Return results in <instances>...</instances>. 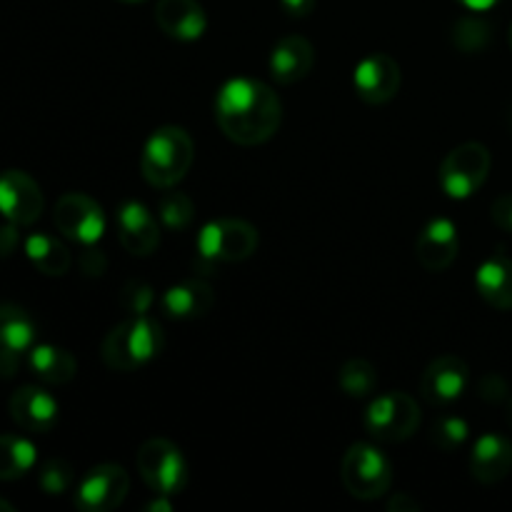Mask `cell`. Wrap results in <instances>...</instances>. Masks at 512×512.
<instances>
[{
  "label": "cell",
  "instance_id": "cell-1",
  "mask_svg": "<svg viewBox=\"0 0 512 512\" xmlns=\"http://www.w3.org/2000/svg\"><path fill=\"white\" fill-rule=\"evenodd\" d=\"M215 120L225 138L238 145H260L273 138L283 120V105L260 80L233 78L218 90Z\"/></svg>",
  "mask_w": 512,
  "mask_h": 512
},
{
  "label": "cell",
  "instance_id": "cell-2",
  "mask_svg": "<svg viewBox=\"0 0 512 512\" xmlns=\"http://www.w3.org/2000/svg\"><path fill=\"white\" fill-rule=\"evenodd\" d=\"M163 350V328L158 320L148 315H130L128 320L115 325L103 340V360L110 370L130 373L150 360L158 358Z\"/></svg>",
  "mask_w": 512,
  "mask_h": 512
},
{
  "label": "cell",
  "instance_id": "cell-3",
  "mask_svg": "<svg viewBox=\"0 0 512 512\" xmlns=\"http://www.w3.org/2000/svg\"><path fill=\"white\" fill-rule=\"evenodd\" d=\"M195 158L193 138L178 125L158 128L140 155V173L155 188H173L188 175Z\"/></svg>",
  "mask_w": 512,
  "mask_h": 512
},
{
  "label": "cell",
  "instance_id": "cell-4",
  "mask_svg": "<svg viewBox=\"0 0 512 512\" xmlns=\"http://www.w3.org/2000/svg\"><path fill=\"white\" fill-rule=\"evenodd\" d=\"M345 490L358 500H378L393 483V465L383 450L368 443L350 445L340 465Z\"/></svg>",
  "mask_w": 512,
  "mask_h": 512
},
{
  "label": "cell",
  "instance_id": "cell-5",
  "mask_svg": "<svg viewBox=\"0 0 512 512\" xmlns=\"http://www.w3.org/2000/svg\"><path fill=\"white\" fill-rule=\"evenodd\" d=\"M135 463H138V473L143 483L155 495L173 498V495L183 493V488L188 485V463H185L178 445H173L170 440H145L140 445L138 455H135Z\"/></svg>",
  "mask_w": 512,
  "mask_h": 512
},
{
  "label": "cell",
  "instance_id": "cell-6",
  "mask_svg": "<svg viewBox=\"0 0 512 512\" xmlns=\"http://www.w3.org/2000/svg\"><path fill=\"white\" fill-rule=\"evenodd\" d=\"M490 150L483 143H463L445 155L438 170L440 188L448 198L465 200L478 193L490 175Z\"/></svg>",
  "mask_w": 512,
  "mask_h": 512
},
{
  "label": "cell",
  "instance_id": "cell-7",
  "mask_svg": "<svg viewBox=\"0 0 512 512\" xmlns=\"http://www.w3.org/2000/svg\"><path fill=\"white\" fill-rule=\"evenodd\" d=\"M363 423L370 438L380 440V443H403V440L413 438L420 425L418 403L400 390L383 393L368 405Z\"/></svg>",
  "mask_w": 512,
  "mask_h": 512
},
{
  "label": "cell",
  "instance_id": "cell-8",
  "mask_svg": "<svg viewBox=\"0 0 512 512\" xmlns=\"http://www.w3.org/2000/svg\"><path fill=\"white\" fill-rule=\"evenodd\" d=\"M258 230L245 220H210L198 233V253L210 263H240L258 250Z\"/></svg>",
  "mask_w": 512,
  "mask_h": 512
},
{
  "label": "cell",
  "instance_id": "cell-9",
  "mask_svg": "<svg viewBox=\"0 0 512 512\" xmlns=\"http://www.w3.org/2000/svg\"><path fill=\"white\" fill-rule=\"evenodd\" d=\"M130 490V475L120 465H98L88 470L75 490V508L83 512H110L123 505Z\"/></svg>",
  "mask_w": 512,
  "mask_h": 512
},
{
  "label": "cell",
  "instance_id": "cell-10",
  "mask_svg": "<svg viewBox=\"0 0 512 512\" xmlns=\"http://www.w3.org/2000/svg\"><path fill=\"white\" fill-rule=\"evenodd\" d=\"M53 220L65 238L80 245H95L105 233L103 208L85 193H65L55 203Z\"/></svg>",
  "mask_w": 512,
  "mask_h": 512
},
{
  "label": "cell",
  "instance_id": "cell-11",
  "mask_svg": "<svg viewBox=\"0 0 512 512\" xmlns=\"http://www.w3.org/2000/svg\"><path fill=\"white\" fill-rule=\"evenodd\" d=\"M45 200L40 185L23 170L0 173V213L13 225H33L43 215Z\"/></svg>",
  "mask_w": 512,
  "mask_h": 512
},
{
  "label": "cell",
  "instance_id": "cell-12",
  "mask_svg": "<svg viewBox=\"0 0 512 512\" xmlns=\"http://www.w3.org/2000/svg\"><path fill=\"white\" fill-rule=\"evenodd\" d=\"M468 385V363L463 358H458V355H443V358L433 360L425 368L423 378H420V395H423L425 403L435 405V408H445V405L463 398Z\"/></svg>",
  "mask_w": 512,
  "mask_h": 512
},
{
  "label": "cell",
  "instance_id": "cell-13",
  "mask_svg": "<svg viewBox=\"0 0 512 512\" xmlns=\"http://www.w3.org/2000/svg\"><path fill=\"white\" fill-rule=\"evenodd\" d=\"M355 93L363 103L383 105L400 90V65L390 55L373 53L358 63L353 73Z\"/></svg>",
  "mask_w": 512,
  "mask_h": 512
},
{
  "label": "cell",
  "instance_id": "cell-14",
  "mask_svg": "<svg viewBox=\"0 0 512 512\" xmlns=\"http://www.w3.org/2000/svg\"><path fill=\"white\" fill-rule=\"evenodd\" d=\"M35 343V323L23 308L0 305V375H13L20 358L30 353Z\"/></svg>",
  "mask_w": 512,
  "mask_h": 512
},
{
  "label": "cell",
  "instance_id": "cell-15",
  "mask_svg": "<svg viewBox=\"0 0 512 512\" xmlns=\"http://www.w3.org/2000/svg\"><path fill=\"white\" fill-rule=\"evenodd\" d=\"M8 410L10 418L25 433H50L58 425L60 415L58 400L50 393H45L43 388H35V385H25V388L15 390L10 395Z\"/></svg>",
  "mask_w": 512,
  "mask_h": 512
},
{
  "label": "cell",
  "instance_id": "cell-16",
  "mask_svg": "<svg viewBox=\"0 0 512 512\" xmlns=\"http://www.w3.org/2000/svg\"><path fill=\"white\" fill-rule=\"evenodd\" d=\"M115 223H118L120 243L128 253L145 258V255L155 253V248L160 245L158 220L138 200H125L118 208Z\"/></svg>",
  "mask_w": 512,
  "mask_h": 512
},
{
  "label": "cell",
  "instance_id": "cell-17",
  "mask_svg": "<svg viewBox=\"0 0 512 512\" xmlns=\"http://www.w3.org/2000/svg\"><path fill=\"white\" fill-rule=\"evenodd\" d=\"M460 250V238L458 228H455L453 220L448 218H435L430 220L423 228V233L418 235V243H415V255H418V263L423 265L430 273H438L453 265V260L458 258Z\"/></svg>",
  "mask_w": 512,
  "mask_h": 512
},
{
  "label": "cell",
  "instance_id": "cell-18",
  "mask_svg": "<svg viewBox=\"0 0 512 512\" xmlns=\"http://www.w3.org/2000/svg\"><path fill=\"white\" fill-rule=\"evenodd\" d=\"M155 23L168 38L180 43L198 40L208 28V18L198 0H158Z\"/></svg>",
  "mask_w": 512,
  "mask_h": 512
},
{
  "label": "cell",
  "instance_id": "cell-19",
  "mask_svg": "<svg viewBox=\"0 0 512 512\" xmlns=\"http://www.w3.org/2000/svg\"><path fill=\"white\" fill-rule=\"evenodd\" d=\"M512 470V443L503 435L485 433L478 438L470 453V473L478 483L495 485L505 480Z\"/></svg>",
  "mask_w": 512,
  "mask_h": 512
},
{
  "label": "cell",
  "instance_id": "cell-20",
  "mask_svg": "<svg viewBox=\"0 0 512 512\" xmlns=\"http://www.w3.org/2000/svg\"><path fill=\"white\" fill-rule=\"evenodd\" d=\"M315 65V50L303 35H288L270 53V75L280 85H293L308 78Z\"/></svg>",
  "mask_w": 512,
  "mask_h": 512
},
{
  "label": "cell",
  "instance_id": "cell-21",
  "mask_svg": "<svg viewBox=\"0 0 512 512\" xmlns=\"http://www.w3.org/2000/svg\"><path fill=\"white\" fill-rule=\"evenodd\" d=\"M215 303L213 288L205 280H185V283L173 285L160 298V308L168 318L175 320H193L203 318Z\"/></svg>",
  "mask_w": 512,
  "mask_h": 512
},
{
  "label": "cell",
  "instance_id": "cell-22",
  "mask_svg": "<svg viewBox=\"0 0 512 512\" xmlns=\"http://www.w3.org/2000/svg\"><path fill=\"white\" fill-rule=\"evenodd\" d=\"M475 288L480 298L498 310H512V260L505 253H495L475 273Z\"/></svg>",
  "mask_w": 512,
  "mask_h": 512
},
{
  "label": "cell",
  "instance_id": "cell-23",
  "mask_svg": "<svg viewBox=\"0 0 512 512\" xmlns=\"http://www.w3.org/2000/svg\"><path fill=\"white\" fill-rule=\"evenodd\" d=\"M28 368L35 378L48 385H65L78 373L73 353L58 345H33L28 353Z\"/></svg>",
  "mask_w": 512,
  "mask_h": 512
},
{
  "label": "cell",
  "instance_id": "cell-24",
  "mask_svg": "<svg viewBox=\"0 0 512 512\" xmlns=\"http://www.w3.org/2000/svg\"><path fill=\"white\" fill-rule=\"evenodd\" d=\"M25 255L30 258V263L40 270L43 275H50V278H60L70 270V258L68 248H65L60 240H55L53 235L45 233H33L28 240H25Z\"/></svg>",
  "mask_w": 512,
  "mask_h": 512
},
{
  "label": "cell",
  "instance_id": "cell-25",
  "mask_svg": "<svg viewBox=\"0 0 512 512\" xmlns=\"http://www.w3.org/2000/svg\"><path fill=\"white\" fill-rule=\"evenodd\" d=\"M38 460L35 445L20 435H0V480H18Z\"/></svg>",
  "mask_w": 512,
  "mask_h": 512
},
{
  "label": "cell",
  "instance_id": "cell-26",
  "mask_svg": "<svg viewBox=\"0 0 512 512\" xmlns=\"http://www.w3.org/2000/svg\"><path fill=\"white\" fill-rule=\"evenodd\" d=\"M338 385L350 398H368L378 388V370L363 358H353L340 368Z\"/></svg>",
  "mask_w": 512,
  "mask_h": 512
},
{
  "label": "cell",
  "instance_id": "cell-27",
  "mask_svg": "<svg viewBox=\"0 0 512 512\" xmlns=\"http://www.w3.org/2000/svg\"><path fill=\"white\" fill-rule=\"evenodd\" d=\"M490 35H493V28L485 23L483 18H460L453 28V43L458 45L463 53H480L485 45L490 43Z\"/></svg>",
  "mask_w": 512,
  "mask_h": 512
},
{
  "label": "cell",
  "instance_id": "cell-28",
  "mask_svg": "<svg viewBox=\"0 0 512 512\" xmlns=\"http://www.w3.org/2000/svg\"><path fill=\"white\" fill-rule=\"evenodd\" d=\"M158 218L163 220L165 228L183 230L193 223L195 208L185 193H163L158 200Z\"/></svg>",
  "mask_w": 512,
  "mask_h": 512
},
{
  "label": "cell",
  "instance_id": "cell-29",
  "mask_svg": "<svg viewBox=\"0 0 512 512\" xmlns=\"http://www.w3.org/2000/svg\"><path fill=\"white\" fill-rule=\"evenodd\" d=\"M468 435H470V425L465 423L463 418L450 415V418H440L438 423H435L433 443L438 445L443 453H455V450L463 448Z\"/></svg>",
  "mask_w": 512,
  "mask_h": 512
},
{
  "label": "cell",
  "instance_id": "cell-30",
  "mask_svg": "<svg viewBox=\"0 0 512 512\" xmlns=\"http://www.w3.org/2000/svg\"><path fill=\"white\" fill-rule=\"evenodd\" d=\"M73 480H75L73 468H70V465L60 458L48 460V463L40 468V475H38V485L43 488V493H48V495L68 493L70 485H73Z\"/></svg>",
  "mask_w": 512,
  "mask_h": 512
},
{
  "label": "cell",
  "instance_id": "cell-31",
  "mask_svg": "<svg viewBox=\"0 0 512 512\" xmlns=\"http://www.w3.org/2000/svg\"><path fill=\"white\" fill-rule=\"evenodd\" d=\"M123 305L133 315L148 313V308L153 305V290L143 283H130L123 293Z\"/></svg>",
  "mask_w": 512,
  "mask_h": 512
},
{
  "label": "cell",
  "instance_id": "cell-32",
  "mask_svg": "<svg viewBox=\"0 0 512 512\" xmlns=\"http://www.w3.org/2000/svg\"><path fill=\"white\" fill-rule=\"evenodd\" d=\"M508 393V383L498 373H488L480 380V398L488 400V403H503V400H508Z\"/></svg>",
  "mask_w": 512,
  "mask_h": 512
},
{
  "label": "cell",
  "instance_id": "cell-33",
  "mask_svg": "<svg viewBox=\"0 0 512 512\" xmlns=\"http://www.w3.org/2000/svg\"><path fill=\"white\" fill-rule=\"evenodd\" d=\"M490 213H493L498 228H503L505 233H512V193L500 195L493 203V208H490Z\"/></svg>",
  "mask_w": 512,
  "mask_h": 512
},
{
  "label": "cell",
  "instance_id": "cell-34",
  "mask_svg": "<svg viewBox=\"0 0 512 512\" xmlns=\"http://www.w3.org/2000/svg\"><path fill=\"white\" fill-rule=\"evenodd\" d=\"M280 5L290 18H305V15L313 13L315 0H280Z\"/></svg>",
  "mask_w": 512,
  "mask_h": 512
},
{
  "label": "cell",
  "instance_id": "cell-35",
  "mask_svg": "<svg viewBox=\"0 0 512 512\" xmlns=\"http://www.w3.org/2000/svg\"><path fill=\"white\" fill-rule=\"evenodd\" d=\"M15 228H18V225L13 223H10L8 228H0V255H10L15 245H18V233H15Z\"/></svg>",
  "mask_w": 512,
  "mask_h": 512
},
{
  "label": "cell",
  "instance_id": "cell-36",
  "mask_svg": "<svg viewBox=\"0 0 512 512\" xmlns=\"http://www.w3.org/2000/svg\"><path fill=\"white\" fill-rule=\"evenodd\" d=\"M390 510L393 512H418L420 503L415 498H410L408 493H398L390 500Z\"/></svg>",
  "mask_w": 512,
  "mask_h": 512
},
{
  "label": "cell",
  "instance_id": "cell-37",
  "mask_svg": "<svg viewBox=\"0 0 512 512\" xmlns=\"http://www.w3.org/2000/svg\"><path fill=\"white\" fill-rule=\"evenodd\" d=\"M458 3H463L465 8L475 10V13H483V10L495 8V5H498L500 0H458Z\"/></svg>",
  "mask_w": 512,
  "mask_h": 512
},
{
  "label": "cell",
  "instance_id": "cell-38",
  "mask_svg": "<svg viewBox=\"0 0 512 512\" xmlns=\"http://www.w3.org/2000/svg\"><path fill=\"white\" fill-rule=\"evenodd\" d=\"M148 510L150 512H170V503L168 500H165V495H158V500H153V503L148 505Z\"/></svg>",
  "mask_w": 512,
  "mask_h": 512
},
{
  "label": "cell",
  "instance_id": "cell-39",
  "mask_svg": "<svg viewBox=\"0 0 512 512\" xmlns=\"http://www.w3.org/2000/svg\"><path fill=\"white\" fill-rule=\"evenodd\" d=\"M0 512H15V508L10 503H5V500H0Z\"/></svg>",
  "mask_w": 512,
  "mask_h": 512
},
{
  "label": "cell",
  "instance_id": "cell-40",
  "mask_svg": "<svg viewBox=\"0 0 512 512\" xmlns=\"http://www.w3.org/2000/svg\"><path fill=\"white\" fill-rule=\"evenodd\" d=\"M508 423H510V428H512V395L508 398Z\"/></svg>",
  "mask_w": 512,
  "mask_h": 512
},
{
  "label": "cell",
  "instance_id": "cell-41",
  "mask_svg": "<svg viewBox=\"0 0 512 512\" xmlns=\"http://www.w3.org/2000/svg\"><path fill=\"white\" fill-rule=\"evenodd\" d=\"M123 3H140V0H123Z\"/></svg>",
  "mask_w": 512,
  "mask_h": 512
},
{
  "label": "cell",
  "instance_id": "cell-42",
  "mask_svg": "<svg viewBox=\"0 0 512 512\" xmlns=\"http://www.w3.org/2000/svg\"><path fill=\"white\" fill-rule=\"evenodd\" d=\"M510 48H512V28H510Z\"/></svg>",
  "mask_w": 512,
  "mask_h": 512
}]
</instances>
